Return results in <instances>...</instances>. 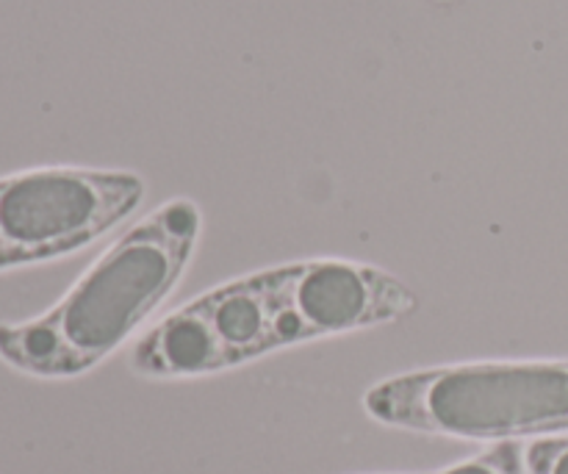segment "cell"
Returning a JSON list of instances; mask_svg holds the SVG:
<instances>
[{"mask_svg":"<svg viewBox=\"0 0 568 474\" xmlns=\"http://www.w3.org/2000/svg\"><path fill=\"white\" fill-rule=\"evenodd\" d=\"M203 233L194 200L172 198L109 244L42 316L0 322V361L39 381H72L125 347L186 275Z\"/></svg>","mask_w":568,"mask_h":474,"instance_id":"6da1fadb","label":"cell"},{"mask_svg":"<svg viewBox=\"0 0 568 474\" xmlns=\"http://www.w3.org/2000/svg\"><path fill=\"white\" fill-rule=\"evenodd\" d=\"M364 411L383 427L460 442H521L568 433V359L471 361L381 381Z\"/></svg>","mask_w":568,"mask_h":474,"instance_id":"7a4b0ae2","label":"cell"},{"mask_svg":"<svg viewBox=\"0 0 568 474\" xmlns=\"http://www.w3.org/2000/svg\"><path fill=\"white\" fill-rule=\"evenodd\" d=\"M142 175L94 167H37L0 178V272L67 259L142 205Z\"/></svg>","mask_w":568,"mask_h":474,"instance_id":"3957f363","label":"cell"},{"mask_svg":"<svg viewBox=\"0 0 568 474\" xmlns=\"http://www.w3.org/2000/svg\"><path fill=\"white\" fill-rule=\"evenodd\" d=\"M283 350L272 270L236 278L181 305L136 339L128 364L148 381L220 375Z\"/></svg>","mask_w":568,"mask_h":474,"instance_id":"277c9868","label":"cell"},{"mask_svg":"<svg viewBox=\"0 0 568 474\" xmlns=\"http://www.w3.org/2000/svg\"><path fill=\"white\" fill-rule=\"evenodd\" d=\"M283 350L394 325L419 309L408 283L381 266L308 259L272 266Z\"/></svg>","mask_w":568,"mask_h":474,"instance_id":"5b68a950","label":"cell"},{"mask_svg":"<svg viewBox=\"0 0 568 474\" xmlns=\"http://www.w3.org/2000/svg\"><path fill=\"white\" fill-rule=\"evenodd\" d=\"M422 474H527V447L521 442L491 444L471 458Z\"/></svg>","mask_w":568,"mask_h":474,"instance_id":"8992f818","label":"cell"},{"mask_svg":"<svg viewBox=\"0 0 568 474\" xmlns=\"http://www.w3.org/2000/svg\"><path fill=\"white\" fill-rule=\"evenodd\" d=\"M527 472L568 474V436L536 438V442L527 447Z\"/></svg>","mask_w":568,"mask_h":474,"instance_id":"52a82bcc","label":"cell"},{"mask_svg":"<svg viewBox=\"0 0 568 474\" xmlns=\"http://www.w3.org/2000/svg\"><path fill=\"white\" fill-rule=\"evenodd\" d=\"M433 3H442V6H453V3H458V0H433Z\"/></svg>","mask_w":568,"mask_h":474,"instance_id":"ba28073f","label":"cell"}]
</instances>
